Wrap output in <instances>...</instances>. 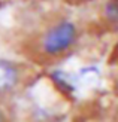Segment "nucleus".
Instances as JSON below:
<instances>
[{
	"label": "nucleus",
	"mask_w": 118,
	"mask_h": 122,
	"mask_svg": "<svg viewBox=\"0 0 118 122\" xmlns=\"http://www.w3.org/2000/svg\"><path fill=\"white\" fill-rule=\"evenodd\" d=\"M76 40V27L70 21H61L51 27L42 37V51L46 55H60L66 52Z\"/></svg>",
	"instance_id": "1"
},
{
	"label": "nucleus",
	"mask_w": 118,
	"mask_h": 122,
	"mask_svg": "<svg viewBox=\"0 0 118 122\" xmlns=\"http://www.w3.org/2000/svg\"><path fill=\"white\" fill-rule=\"evenodd\" d=\"M20 82V70L11 61L0 58V95L8 94Z\"/></svg>",
	"instance_id": "2"
},
{
	"label": "nucleus",
	"mask_w": 118,
	"mask_h": 122,
	"mask_svg": "<svg viewBox=\"0 0 118 122\" xmlns=\"http://www.w3.org/2000/svg\"><path fill=\"white\" fill-rule=\"evenodd\" d=\"M105 16L111 22L118 24V0H109L105 6Z\"/></svg>",
	"instance_id": "3"
},
{
	"label": "nucleus",
	"mask_w": 118,
	"mask_h": 122,
	"mask_svg": "<svg viewBox=\"0 0 118 122\" xmlns=\"http://www.w3.org/2000/svg\"><path fill=\"white\" fill-rule=\"evenodd\" d=\"M0 122H6V116H5V113L0 110Z\"/></svg>",
	"instance_id": "4"
},
{
	"label": "nucleus",
	"mask_w": 118,
	"mask_h": 122,
	"mask_svg": "<svg viewBox=\"0 0 118 122\" xmlns=\"http://www.w3.org/2000/svg\"><path fill=\"white\" fill-rule=\"evenodd\" d=\"M117 52H118V43H117Z\"/></svg>",
	"instance_id": "5"
}]
</instances>
